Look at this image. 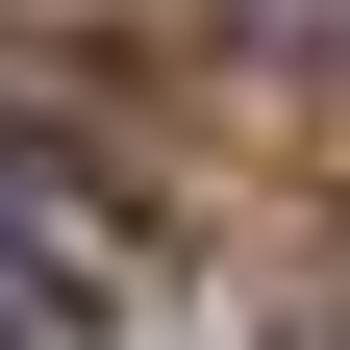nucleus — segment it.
<instances>
[{
  "instance_id": "nucleus-2",
  "label": "nucleus",
  "mask_w": 350,
  "mask_h": 350,
  "mask_svg": "<svg viewBox=\"0 0 350 350\" xmlns=\"http://www.w3.org/2000/svg\"><path fill=\"white\" fill-rule=\"evenodd\" d=\"M226 51H275V75H350V0H200Z\"/></svg>"
},
{
  "instance_id": "nucleus-3",
  "label": "nucleus",
  "mask_w": 350,
  "mask_h": 350,
  "mask_svg": "<svg viewBox=\"0 0 350 350\" xmlns=\"http://www.w3.org/2000/svg\"><path fill=\"white\" fill-rule=\"evenodd\" d=\"M0 350H75V325H51V300H25V325H0Z\"/></svg>"
},
{
  "instance_id": "nucleus-1",
  "label": "nucleus",
  "mask_w": 350,
  "mask_h": 350,
  "mask_svg": "<svg viewBox=\"0 0 350 350\" xmlns=\"http://www.w3.org/2000/svg\"><path fill=\"white\" fill-rule=\"evenodd\" d=\"M0 226L51 250V275H100V250H125V200H100V175H75L51 125H25V100H0Z\"/></svg>"
}]
</instances>
